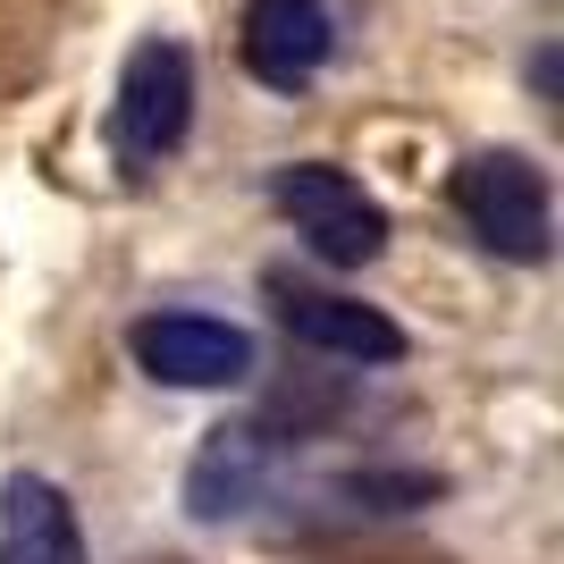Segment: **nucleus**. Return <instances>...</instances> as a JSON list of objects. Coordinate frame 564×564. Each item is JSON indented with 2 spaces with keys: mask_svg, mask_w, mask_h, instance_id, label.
<instances>
[{
  "mask_svg": "<svg viewBox=\"0 0 564 564\" xmlns=\"http://www.w3.org/2000/svg\"><path fill=\"white\" fill-rule=\"evenodd\" d=\"M321 59H329V9L321 0H245V68L261 85L295 94L321 76Z\"/></svg>",
  "mask_w": 564,
  "mask_h": 564,
  "instance_id": "6",
  "label": "nucleus"
},
{
  "mask_svg": "<svg viewBox=\"0 0 564 564\" xmlns=\"http://www.w3.org/2000/svg\"><path fill=\"white\" fill-rule=\"evenodd\" d=\"M270 295H279L286 337H304V346H321V354H346V362H397L404 354V329L388 321V312L354 304V295L295 286V279H270Z\"/></svg>",
  "mask_w": 564,
  "mask_h": 564,
  "instance_id": "5",
  "label": "nucleus"
},
{
  "mask_svg": "<svg viewBox=\"0 0 564 564\" xmlns=\"http://www.w3.org/2000/svg\"><path fill=\"white\" fill-rule=\"evenodd\" d=\"M0 564H85L76 514L51 480H18L0 497Z\"/></svg>",
  "mask_w": 564,
  "mask_h": 564,
  "instance_id": "7",
  "label": "nucleus"
},
{
  "mask_svg": "<svg viewBox=\"0 0 564 564\" xmlns=\"http://www.w3.org/2000/svg\"><path fill=\"white\" fill-rule=\"evenodd\" d=\"M279 212L295 219V236H304L321 261H337V270H354V261H371L379 245H388V219H379V203L362 186H354L346 169H321V161H304V169H279Z\"/></svg>",
  "mask_w": 564,
  "mask_h": 564,
  "instance_id": "2",
  "label": "nucleus"
},
{
  "mask_svg": "<svg viewBox=\"0 0 564 564\" xmlns=\"http://www.w3.org/2000/svg\"><path fill=\"white\" fill-rule=\"evenodd\" d=\"M455 212L464 228L506 261H547V177L522 152H471L455 169Z\"/></svg>",
  "mask_w": 564,
  "mask_h": 564,
  "instance_id": "1",
  "label": "nucleus"
},
{
  "mask_svg": "<svg viewBox=\"0 0 564 564\" xmlns=\"http://www.w3.org/2000/svg\"><path fill=\"white\" fill-rule=\"evenodd\" d=\"M261 471H270L261 430H212V447H203V464H194V480H186L194 514H236V506L261 489Z\"/></svg>",
  "mask_w": 564,
  "mask_h": 564,
  "instance_id": "8",
  "label": "nucleus"
},
{
  "mask_svg": "<svg viewBox=\"0 0 564 564\" xmlns=\"http://www.w3.org/2000/svg\"><path fill=\"white\" fill-rule=\"evenodd\" d=\"M186 110H194V68L177 43H143L118 76V110H110V135H118V161L143 169L161 161L169 143L186 135Z\"/></svg>",
  "mask_w": 564,
  "mask_h": 564,
  "instance_id": "3",
  "label": "nucleus"
},
{
  "mask_svg": "<svg viewBox=\"0 0 564 564\" xmlns=\"http://www.w3.org/2000/svg\"><path fill=\"white\" fill-rule=\"evenodd\" d=\"M135 362L169 388H228V379H245L253 346L212 312H152V321H135Z\"/></svg>",
  "mask_w": 564,
  "mask_h": 564,
  "instance_id": "4",
  "label": "nucleus"
}]
</instances>
